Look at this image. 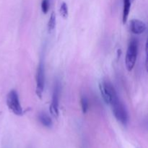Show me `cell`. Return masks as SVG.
Wrapping results in <instances>:
<instances>
[{
  "mask_svg": "<svg viewBox=\"0 0 148 148\" xmlns=\"http://www.w3.org/2000/svg\"><path fill=\"white\" fill-rule=\"evenodd\" d=\"M99 89L104 101L107 104L111 105L114 101L119 98L114 85L109 81L104 79L101 81L99 84Z\"/></svg>",
  "mask_w": 148,
  "mask_h": 148,
  "instance_id": "6da1fadb",
  "label": "cell"
},
{
  "mask_svg": "<svg viewBox=\"0 0 148 148\" xmlns=\"http://www.w3.org/2000/svg\"><path fill=\"white\" fill-rule=\"evenodd\" d=\"M138 53V41L136 38H132L129 43L126 54L125 64L127 70L132 71L135 65Z\"/></svg>",
  "mask_w": 148,
  "mask_h": 148,
  "instance_id": "7a4b0ae2",
  "label": "cell"
},
{
  "mask_svg": "<svg viewBox=\"0 0 148 148\" xmlns=\"http://www.w3.org/2000/svg\"><path fill=\"white\" fill-rule=\"evenodd\" d=\"M112 108L113 114L116 119L117 121H119L121 124L126 126L129 121V116L127 109L124 104L121 102L119 99H116L115 101L110 105Z\"/></svg>",
  "mask_w": 148,
  "mask_h": 148,
  "instance_id": "3957f363",
  "label": "cell"
},
{
  "mask_svg": "<svg viewBox=\"0 0 148 148\" xmlns=\"http://www.w3.org/2000/svg\"><path fill=\"white\" fill-rule=\"evenodd\" d=\"M7 106L9 109L16 116L23 115V108L20 105V100H19L18 94L17 91L14 90H12L9 92L7 95V100H6Z\"/></svg>",
  "mask_w": 148,
  "mask_h": 148,
  "instance_id": "277c9868",
  "label": "cell"
},
{
  "mask_svg": "<svg viewBox=\"0 0 148 148\" xmlns=\"http://www.w3.org/2000/svg\"><path fill=\"white\" fill-rule=\"evenodd\" d=\"M45 85V71L44 66L43 63L40 62L39 64L36 72V95L39 98L41 99L43 96V90H44Z\"/></svg>",
  "mask_w": 148,
  "mask_h": 148,
  "instance_id": "5b68a950",
  "label": "cell"
},
{
  "mask_svg": "<svg viewBox=\"0 0 148 148\" xmlns=\"http://www.w3.org/2000/svg\"><path fill=\"white\" fill-rule=\"evenodd\" d=\"M60 85L59 83H56L54 88H53V95H52V101L51 103L49 111L51 114L54 118H58L59 115V96H60Z\"/></svg>",
  "mask_w": 148,
  "mask_h": 148,
  "instance_id": "8992f818",
  "label": "cell"
},
{
  "mask_svg": "<svg viewBox=\"0 0 148 148\" xmlns=\"http://www.w3.org/2000/svg\"><path fill=\"white\" fill-rule=\"evenodd\" d=\"M130 30L133 33L140 35L146 30V25L142 20L138 19H133L130 21Z\"/></svg>",
  "mask_w": 148,
  "mask_h": 148,
  "instance_id": "52a82bcc",
  "label": "cell"
},
{
  "mask_svg": "<svg viewBox=\"0 0 148 148\" xmlns=\"http://www.w3.org/2000/svg\"><path fill=\"white\" fill-rule=\"evenodd\" d=\"M134 0H123V15L122 21L124 23H127L128 20L129 14H130V8H131L132 3Z\"/></svg>",
  "mask_w": 148,
  "mask_h": 148,
  "instance_id": "ba28073f",
  "label": "cell"
},
{
  "mask_svg": "<svg viewBox=\"0 0 148 148\" xmlns=\"http://www.w3.org/2000/svg\"><path fill=\"white\" fill-rule=\"evenodd\" d=\"M38 120L42 125L46 127H48V128H50L52 126V124H53L52 120L50 118V116L43 112L40 113L38 114Z\"/></svg>",
  "mask_w": 148,
  "mask_h": 148,
  "instance_id": "9c48e42d",
  "label": "cell"
},
{
  "mask_svg": "<svg viewBox=\"0 0 148 148\" xmlns=\"http://www.w3.org/2000/svg\"><path fill=\"white\" fill-rule=\"evenodd\" d=\"M56 26V14L55 12H52L51 14L50 18H49V23H48V30L49 32H51L53 30Z\"/></svg>",
  "mask_w": 148,
  "mask_h": 148,
  "instance_id": "30bf717a",
  "label": "cell"
},
{
  "mask_svg": "<svg viewBox=\"0 0 148 148\" xmlns=\"http://www.w3.org/2000/svg\"><path fill=\"white\" fill-rule=\"evenodd\" d=\"M80 103L82 113L86 114L88 111V108H89V102H88V98L85 96H82L80 99Z\"/></svg>",
  "mask_w": 148,
  "mask_h": 148,
  "instance_id": "8fae6325",
  "label": "cell"
},
{
  "mask_svg": "<svg viewBox=\"0 0 148 148\" xmlns=\"http://www.w3.org/2000/svg\"><path fill=\"white\" fill-rule=\"evenodd\" d=\"M59 12H60L61 15L62 16V17H63L64 19L67 18L68 14H69V11H68L67 4H66V3L62 2V4H61Z\"/></svg>",
  "mask_w": 148,
  "mask_h": 148,
  "instance_id": "7c38bea8",
  "label": "cell"
},
{
  "mask_svg": "<svg viewBox=\"0 0 148 148\" xmlns=\"http://www.w3.org/2000/svg\"><path fill=\"white\" fill-rule=\"evenodd\" d=\"M49 7H50V1H49V0H42L41 10L43 13L46 14L49 12Z\"/></svg>",
  "mask_w": 148,
  "mask_h": 148,
  "instance_id": "4fadbf2b",
  "label": "cell"
}]
</instances>
